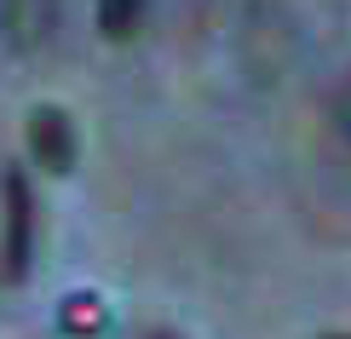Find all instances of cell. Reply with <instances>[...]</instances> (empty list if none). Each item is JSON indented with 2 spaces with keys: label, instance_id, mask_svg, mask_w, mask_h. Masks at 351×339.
<instances>
[{
  "label": "cell",
  "instance_id": "1",
  "mask_svg": "<svg viewBox=\"0 0 351 339\" xmlns=\"http://www.w3.org/2000/svg\"><path fill=\"white\" fill-rule=\"evenodd\" d=\"M0 190H6V276L29 271V253H35V196H29V179L18 167L0 173Z\"/></svg>",
  "mask_w": 351,
  "mask_h": 339
},
{
  "label": "cell",
  "instance_id": "2",
  "mask_svg": "<svg viewBox=\"0 0 351 339\" xmlns=\"http://www.w3.org/2000/svg\"><path fill=\"white\" fill-rule=\"evenodd\" d=\"M29 150H35V161H47L52 173H64L69 161H75V127L58 110H35V121H29Z\"/></svg>",
  "mask_w": 351,
  "mask_h": 339
},
{
  "label": "cell",
  "instance_id": "3",
  "mask_svg": "<svg viewBox=\"0 0 351 339\" xmlns=\"http://www.w3.org/2000/svg\"><path fill=\"white\" fill-rule=\"evenodd\" d=\"M138 12H144V0H104L98 6V23H104V35H133Z\"/></svg>",
  "mask_w": 351,
  "mask_h": 339
},
{
  "label": "cell",
  "instance_id": "4",
  "mask_svg": "<svg viewBox=\"0 0 351 339\" xmlns=\"http://www.w3.org/2000/svg\"><path fill=\"white\" fill-rule=\"evenodd\" d=\"M340 132H346V138H351V92L340 98Z\"/></svg>",
  "mask_w": 351,
  "mask_h": 339
},
{
  "label": "cell",
  "instance_id": "5",
  "mask_svg": "<svg viewBox=\"0 0 351 339\" xmlns=\"http://www.w3.org/2000/svg\"><path fill=\"white\" fill-rule=\"evenodd\" d=\"M334 339H351V334H334Z\"/></svg>",
  "mask_w": 351,
  "mask_h": 339
}]
</instances>
